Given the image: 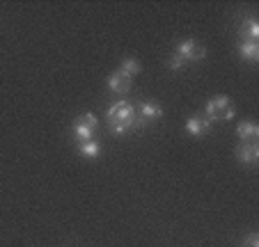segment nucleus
Listing matches in <instances>:
<instances>
[{"instance_id":"obj_2","label":"nucleus","mask_w":259,"mask_h":247,"mask_svg":"<svg viewBox=\"0 0 259 247\" xmlns=\"http://www.w3.org/2000/svg\"><path fill=\"white\" fill-rule=\"evenodd\" d=\"M234 117V106L230 96H213L206 103V119L209 121H230Z\"/></svg>"},{"instance_id":"obj_3","label":"nucleus","mask_w":259,"mask_h":247,"mask_svg":"<svg viewBox=\"0 0 259 247\" xmlns=\"http://www.w3.org/2000/svg\"><path fill=\"white\" fill-rule=\"evenodd\" d=\"M97 126H99L97 117H94L92 112H85V115H80L78 119H76V124H73V135H76L78 142H90L94 131H97Z\"/></svg>"},{"instance_id":"obj_6","label":"nucleus","mask_w":259,"mask_h":247,"mask_svg":"<svg viewBox=\"0 0 259 247\" xmlns=\"http://www.w3.org/2000/svg\"><path fill=\"white\" fill-rule=\"evenodd\" d=\"M108 87H110V92H115V94H126L128 89H131V78L124 76V73L117 69V71L110 73V78H108Z\"/></svg>"},{"instance_id":"obj_10","label":"nucleus","mask_w":259,"mask_h":247,"mask_svg":"<svg viewBox=\"0 0 259 247\" xmlns=\"http://www.w3.org/2000/svg\"><path fill=\"white\" fill-rule=\"evenodd\" d=\"M239 53H241V58L248 60V62H257L259 60V44L257 41H241Z\"/></svg>"},{"instance_id":"obj_15","label":"nucleus","mask_w":259,"mask_h":247,"mask_svg":"<svg viewBox=\"0 0 259 247\" xmlns=\"http://www.w3.org/2000/svg\"><path fill=\"white\" fill-rule=\"evenodd\" d=\"M245 247H259V236L257 233H250V236L245 238Z\"/></svg>"},{"instance_id":"obj_7","label":"nucleus","mask_w":259,"mask_h":247,"mask_svg":"<svg viewBox=\"0 0 259 247\" xmlns=\"http://www.w3.org/2000/svg\"><path fill=\"white\" fill-rule=\"evenodd\" d=\"M236 158L245 165H254L259 160V146L254 142H245V144H241L236 149Z\"/></svg>"},{"instance_id":"obj_1","label":"nucleus","mask_w":259,"mask_h":247,"mask_svg":"<svg viewBox=\"0 0 259 247\" xmlns=\"http://www.w3.org/2000/svg\"><path fill=\"white\" fill-rule=\"evenodd\" d=\"M108 121H110V131H113L115 135H122L128 128L140 126L136 119V108L126 101L115 103V106L108 110Z\"/></svg>"},{"instance_id":"obj_12","label":"nucleus","mask_w":259,"mask_h":247,"mask_svg":"<svg viewBox=\"0 0 259 247\" xmlns=\"http://www.w3.org/2000/svg\"><path fill=\"white\" fill-rule=\"evenodd\" d=\"M78 151H80V156H85V158H97V156L101 154V146H99L94 140H90V142H80Z\"/></svg>"},{"instance_id":"obj_11","label":"nucleus","mask_w":259,"mask_h":247,"mask_svg":"<svg viewBox=\"0 0 259 247\" xmlns=\"http://www.w3.org/2000/svg\"><path fill=\"white\" fill-rule=\"evenodd\" d=\"M241 34L245 37V41H257L259 37V21L257 19H245L241 23Z\"/></svg>"},{"instance_id":"obj_5","label":"nucleus","mask_w":259,"mask_h":247,"mask_svg":"<svg viewBox=\"0 0 259 247\" xmlns=\"http://www.w3.org/2000/svg\"><path fill=\"white\" fill-rule=\"evenodd\" d=\"M163 117V108L156 101H147L138 108V124H145V121H156Z\"/></svg>"},{"instance_id":"obj_14","label":"nucleus","mask_w":259,"mask_h":247,"mask_svg":"<svg viewBox=\"0 0 259 247\" xmlns=\"http://www.w3.org/2000/svg\"><path fill=\"white\" fill-rule=\"evenodd\" d=\"M188 67V62L184 58H181L179 53H175L172 58H167V69H172V71H179V69Z\"/></svg>"},{"instance_id":"obj_4","label":"nucleus","mask_w":259,"mask_h":247,"mask_svg":"<svg viewBox=\"0 0 259 247\" xmlns=\"http://www.w3.org/2000/svg\"><path fill=\"white\" fill-rule=\"evenodd\" d=\"M175 53H179L186 62H200V60L206 58V48L200 44V41H195V39H186V41H181V44L177 46Z\"/></svg>"},{"instance_id":"obj_13","label":"nucleus","mask_w":259,"mask_h":247,"mask_svg":"<svg viewBox=\"0 0 259 247\" xmlns=\"http://www.w3.org/2000/svg\"><path fill=\"white\" fill-rule=\"evenodd\" d=\"M119 71H122L124 76L133 78V76H138V73H140V62H138V60H133V58H126L122 62V67H119Z\"/></svg>"},{"instance_id":"obj_8","label":"nucleus","mask_w":259,"mask_h":247,"mask_svg":"<svg viewBox=\"0 0 259 247\" xmlns=\"http://www.w3.org/2000/svg\"><path fill=\"white\" fill-rule=\"evenodd\" d=\"M211 128V121L206 119V117H191V119L186 121V131L191 133V135H204V133H209Z\"/></svg>"},{"instance_id":"obj_9","label":"nucleus","mask_w":259,"mask_h":247,"mask_svg":"<svg viewBox=\"0 0 259 247\" xmlns=\"http://www.w3.org/2000/svg\"><path fill=\"white\" fill-rule=\"evenodd\" d=\"M236 135L245 142H254V137H259V126L254 121H241L236 126Z\"/></svg>"}]
</instances>
